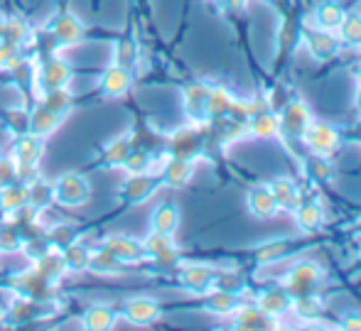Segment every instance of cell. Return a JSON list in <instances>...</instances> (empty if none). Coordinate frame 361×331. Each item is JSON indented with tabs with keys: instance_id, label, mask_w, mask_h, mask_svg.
Here are the masks:
<instances>
[{
	"instance_id": "obj_21",
	"label": "cell",
	"mask_w": 361,
	"mask_h": 331,
	"mask_svg": "<svg viewBox=\"0 0 361 331\" xmlns=\"http://www.w3.org/2000/svg\"><path fill=\"white\" fill-rule=\"evenodd\" d=\"M290 307H293V299H290L288 289H268V292H263L261 299H258V309H263V312L271 314V317L286 314Z\"/></svg>"
},
{
	"instance_id": "obj_28",
	"label": "cell",
	"mask_w": 361,
	"mask_h": 331,
	"mask_svg": "<svg viewBox=\"0 0 361 331\" xmlns=\"http://www.w3.org/2000/svg\"><path fill=\"white\" fill-rule=\"evenodd\" d=\"M207 309L216 314H233L241 309V299L236 297V292H226V289H216L209 299H207Z\"/></svg>"
},
{
	"instance_id": "obj_7",
	"label": "cell",
	"mask_w": 361,
	"mask_h": 331,
	"mask_svg": "<svg viewBox=\"0 0 361 331\" xmlns=\"http://www.w3.org/2000/svg\"><path fill=\"white\" fill-rule=\"evenodd\" d=\"M44 155V137L39 135H25L18 140V145H15V162H18V170H23V167H35L39 160H42Z\"/></svg>"
},
{
	"instance_id": "obj_5",
	"label": "cell",
	"mask_w": 361,
	"mask_h": 331,
	"mask_svg": "<svg viewBox=\"0 0 361 331\" xmlns=\"http://www.w3.org/2000/svg\"><path fill=\"white\" fill-rule=\"evenodd\" d=\"M104 251H109L114 258H118L121 263H138L147 256L145 243L135 241L128 236H109L104 241Z\"/></svg>"
},
{
	"instance_id": "obj_6",
	"label": "cell",
	"mask_w": 361,
	"mask_h": 331,
	"mask_svg": "<svg viewBox=\"0 0 361 331\" xmlns=\"http://www.w3.org/2000/svg\"><path fill=\"white\" fill-rule=\"evenodd\" d=\"M162 185V180L157 175H150V172H135L126 180L123 185V196L133 204L145 201L147 196L155 194V189Z\"/></svg>"
},
{
	"instance_id": "obj_13",
	"label": "cell",
	"mask_w": 361,
	"mask_h": 331,
	"mask_svg": "<svg viewBox=\"0 0 361 331\" xmlns=\"http://www.w3.org/2000/svg\"><path fill=\"white\" fill-rule=\"evenodd\" d=\"M101 91H104L106 96H121L128 91L130 86V71L126 69V66L121 64H114L109 66V69L104 71V76H101Z\"/></svg>"
},
{
	"instance_id": "obj_19",
	"label": "cell",
	"mask_w": 361,
	"mask_h": 331,
	"mask_svg": "<svg viewBox=\"0 0 361 331\" xmlns=\"http://www.w3.org/2000/svg\"><path fill=\"white\" fill-rule=\"evenodd\" d=\"M295 208H298V211H295V221H298L300 231H314V228L322 226L324 211L319 201H302Z\"/></svg>"
},
{
	"instance_id": "obj_12",
	"label": "cell",
	"mask_w": 361,
	"mask_h": 331,
	"mask_svg": "<svg viewBox=\"0 0 361 331\" xmlns=\"http://www.w3.org/2000/svg\"><path fill=\"white\" fill-rule=\"evenodd\" d=\"M248 211L258 218H268L278 211V201L273 196L271 187H253L248 192Z\"/></svg>"
},
{
	"instance_id": "obj_35",
	"label": "cell",
	"mask_w": 361,
	"mask_h": 331,
	"mask_svg": "<svg viewBox=\"0 0 361 331\" xmlns=\"http://www.w3.org/2000/svg\"><path fill=\"white\" fill-rule=\"evenodd\" d=\"M23 246V238H20L18 231L13 228H0V251L3 253H13Z\"/></svg>"
},
{
	"instance_id": "obj_22",
	"label": "cell",
	"mask_w": 361,
	"mask_h": 331,
	"mask_svg": "<svg viewBox=\"0 0 361 331\" xmlns=\"http://www.w3.org/2000/svg\"><path fill=\"white\" fill-rule=\"evenodd\" d=\"M114 322H116V312L109 304H94L81 317V327L84 329H111Z\"/></svg>"
},
{
	"instance_id": "obj_37",
	"label": "cell",
	"mask_w": 361,
	"mask_h": 331,
	"mask_svg": "<svg viewBox=\"0 0 361 331\" xmlns=\"http://www.w3.org/2000/svg\"><path fill=\"white\" fill-rule=\"evenodd\" d=\"M18 175V167H15L13 160H0V187L10 185Z\"/></svg>"
},
{
	"instance_id": "obj_36",
	"label": "cell",
	"mask_w": 361,
	"mask_h": 331,
	"mask_svg": "<svg viewBox=\"0 0 361 331\" xmlns=\"http://www.w3.org/2000/svg\"><path fill=\"white\" fill-rule=\"evenodd\" d=\"M135 62V44L130 39H121L118 42V54H116V64L126 66L128 69L130 64Z\"/></svg>"
},
{
	"instance_id": "obj_16",
	"label": "cell",
	"mask_w": 361,
	"mask_h": 331,
	"mask_svg": "<svg viewBox=\"0 0 361 331\" xmlns=\"http://www.w3.org/2000/svg\"><path fill=\"white\" fill-rule=\"evenodd\" d=\"M147 256H152L157 263L170 265L177 261V248L172 243V236H162V233H150V238L145 241Z\"/></svg>"
},
{
	"instance_id": "obj_15",
	"label": "cell",
	"mask_w": 361,
	"mask_h": 331,
	"mask_svg": "<svg viewBox=\"0 0 361 331\" xmlns=\"http://www.w3.org/2000/svg\"><path fill=\"white\" fill-rule=\"evenodd\" d=\"M52 35L57 37L59 44H74L84 35V25H81V20L76 15H59L52 25Z\"/></svg>"
},
{
	"instance_id": "obj_14",
	"label": "cell",
	"mask_w": 361,
	"mask_h": 331,
	"mask_svg": "<svg viewBox=\"0 0 361 331\" xmlns=\"http://www.w3.org/2000/svg\"><path fill=\"white\" fill-rule=\"evenodd\" d=\"M69 79H72V69H69L62 59H49V62L42 66V71H39V81H42L44 91L64 89Z\"/></svg>"
},
{
	"instance_id": "obj_34",
	"label": "cell",
	"mask_w": 361,
	"mask_h": 331,
	"mask_svg": "<svg viewBox=\"0 0 361 331\" xmlns=\"http://www.w3.org/2000/svg\"><path fill=\"white\" fill-rule=\"evenodd\" d=\"M52 199H54V187L49 185H35L30 189V204L32 206H47Z\"/></svg>"
},
{
	"instance_id": "obj_20",
	"label": "cell",
	"mask_w": 361,
	"mask_h": 331,
	"mask_svg": "<svg viewBox=\"0 0 361 331\" xmlns=\"http://www.w3.org/2000/svg\"><path fill=\"white\" fill-rule=\"evenodd\" d=\"M344 20V10L339 3H334V0H324V3L317 5V10H314V23H317L319 30H327V32H332V30H337L339 25H342Z\"/></svg>"
},
{
	"instance_id": "obj_9",
	"label": "cell",
	"mask_w": 361,
	"mask_h": 331,
	"mask_svg": "<svg viewBox=\"0 0 361 331\" xmlns=\"http://www.w3.org/2000/svg\"><path fill=\"white\" fill-rule=\"evenodd\" d=\"M182 285L192 292H209L214 287V280H216V273L204 265H187L182 270Z\"/></svg>"
},
{
	"instance_id": "obj_10",
	"label": "cell",
	"mask_w": 361,
	"mask_h": 331,
	"mask_svg": "<svg viewBox=\"0 0 361 331\" xmlns=\"http://www.w3.org/2000/svg\"><path fill=\"white\" fill-rule=\"evenodd\" d=\"M305 42H307L310 54L317 59L334 57L339 49V42L327 32V30H310V32H305Z\"/></svg>"
},
{
	"instance_id": "obj_27",
	"label": "cell",
	"mask_w": 361,
	"mask_h": 331,
	"mask_svg": "<svg viewBox=\"0 0 361 331\" xmlns=\"http://www.w3.org/2000/svg\"><path fill=\"white\" fill-rule=\"evenodd\" d=\"M271 192L278 201V208H295L300 204L298 189H295V185L290 180H286V177H278L271 185Z\"/></svg>"
},
{
	"instance_id": "obj_11",
	"label": "cell",
	"mask_w": 361,
	"mask_h": 331,
	"mask_svg": "<svg viewBox=\"0 0 361 331\" xmlns=\"http://www.w3.org/2000/svg\"><path fill=\"white\" fill-rule=\"evenodd\" d=\"M180 226V208L175 204H160V206L152 211L150 228L152 233H162V236H172Z\"/></svg>"
},
{
	"instance_id": "obj_17",
	"label": "cell",
	"mask_w": 361,
	"mask_h": 331,
	"mask_svg": "<svg viewBox=\"0 0 361 331\" xmlns=\"http://www.w3.org/2000/svg\"><path fill=\"white\" fill-rule=\"evenodd\" d=\"M192 172H195V165L192 160H185V157H172L170 162L162 170V182L170 187H185L190 182Z\"/></svg>"
},
{
	"instance_id": "obj_25",
	"label": "cell",
	"mask_w": 361,
	"mask_h": 331,
	"mask_svg": "<svg viewBox=\"0 0 361 331\" xmlns=\"http://www.w3.org/2000/svg\"><path fill=\"white\" fill-rule=\"evenodd\" d=\"M236 324L241 329H268V327H278L276 317L266 314L263 309H238V312H236Z\"/></svg>"
},
{
	"instance_id": "obj_26",
	"label": "cell",
	"mask_w": 361,
	"mask_h": 331,
	"mask_svg": "<svg viewBox=\"0 0 361 331\" xmlns=\"http://www.w3.org/2000/svg\"><path fill=\"white\" fill-rule=\"evenodd\" d=\"M202 147V137L197 130H182L175 135V140H172V152H175V157H185V160H190L195 152H200Z\"/></svg>"
},
{
	"instance_id": "obj_30",
	"label": "cell",
	"mask_w": 361,
	"mask_h": 331,
	"mask_svg": "<svg viewBox=\"0 0 361 331\" xmlns=\"http://www.w3.org/2000/svg\"><path fill=\"white\" fill-rule=\"evenodd\" d=\"M62 261H64V268H69V270H86L91 263V251L84 246H67Z\"/></svg>"
},
{
	"instance_id": "obj_8",
	"label": "cell",
	"mask_w": 361,
	"mask_h": 331,
	"mask_svg": "<svg viewBox=\"0 0 361 331\" xmlns=\"http://www.w3.org/2000/svg\"><path fill=\"white\" fill-rule=\"evenodd\" d=\"M123 314H126V319L133 324H152L160 317V304L150 297H135L126 302Z\"/></svg>"
},
{
	"instance_id": "obj_38",
	"label": "cell",
	"mask_w": 361,
	"mask_h": 331,
	"mask_svg": "<svg viewBox=\"0 0 361 331\" xmlns=\"http://www.w3.org/2000/svg\"><path fill=\"white\" fill-rule=\"evenodd\" d=\"M344 329H361V314H347L342 319Z\"/></svg>"
},
{
	"instance_id": "obj_31",
	"label": "cell",
	"mask_w": 361,
	"mask_h": 331,
	"mask_svg": "<svg viewBox=\"0 0 361 331\" xmlns=\"http://www.w3.org/2000/svg\"><path fill=\"white\" fill-rule=\"evenodd\" d=\"M91 270L96 273H104V275H111V273H118L123 268V263L118 258H114L109 251H99V253H91V263H89Z\"/></svg>"
},
{
	"instance_id": "obj_24",
	"label": "cell",
	"mask_w": 361,
	"mask_h": 331,
	"mask_svg": "<svg viewBox=\"0 0 361 331\" xmlns=\"http://www.w3.org/2000/svg\"><path fill=\"white\" fill-rule=\"evenodd\" d=\"M25 204H30L27 187H15L13 182L0 187V208H5V211H20Z\"/></svg>"
},
{
	"instance_id": "obj_3",
	"label": "cell",
	"mask_w": 361,
	"mask_h": 331,
	"mask_svg": "<svg viewBox=\"0 0 361 331\" xmlns=\"http://www.w3.org/2000/svg\"><path fill=\"white\" fill-rule=\"evenodd\" d=\"M302 140H305V145L314 152V155L327 157L329 152L339 145V132L327 123H319V120L317 123H312V120H310V125L302 132Z\"/></svg>"
},
{
	"instance_id": "obj_2",
	"label": "cell",
	"mask_w": 361,
	"mask_h": 331,
	"mask_svg": "<svg viewBox=\"0 0 361 331\" xmlns=\"http://www.w3.org/2000/svg\"><path fill=\"white\" fill-rule=\"evenodd\" d=\"M322 277H324V273L317 263L302 261L290 270V275L286 277V289L290 294H295V297H300V294H312L314 287L322 282Z\"/></svg>"
},
{
	"instance_id": "obj_33",
	"label": "cell",
	"mask_w": 361,
	"mask_h": 331,
	"mask_svg": "<svg viewBox=\"0 0 361 331\" xmlns=\"http://www.w3.org/2000/svg\"><path fill=\"white\" fill-rule=\"evenodd\" d=\"M288 253V241H273L266 243V246L258 248V261L261 263H273L278 258H283Z\"/></svg>"
},
{
	"instance_id": "obj_32",
	"label": "cell",
	"mask_w": 361,
	"mask_h": 331,
	"mask_svg": "<svg viewBox=\"0 0 361 331\" xmlns=\"http://www.w3.org/2000/svg\"><path fill=\"white\" fill-rule=\"evenodd\" d=\"M339 30H342V37L347 39V42L361 44V15H357V13L344 15L342 25H339Z\"/></svg>"
},
{
	"instance_id": "obj_1",
	"label": "cell",
	"mask_w": 361,
	"mask_h": 331,
	"mask_svg": "<svg viewBox=\"0 0 361 331\" xmlns=\"http://www.w3.org/2000/svg\"><path fill=\"white\" fill-rule=\"evenodd\" d=\"M91 196V187L89 180L84 175H76V172H69V175H62L54 185V199L64 206H81L86 204Z\"/></svg>"
},
{
	"instance_id": "obj_39",
	"label": "cell",
	"mask_w": 361,
	"mask_h": 331,
	"mask_svg": "<svg viewBox=\"0 0 361 331\" xmlns=\"http://www.w3.org/2000/svg\"><path fill=\"white\" fill-rule=\"evenodd\" d=\"M357 104H359V108H361V89H359V96H357Z\"/></svg>"
},
{
	"instance_id": "obj_29",
	"label": "cell",
	"mask_w": 361,
	"mask_h": 331,
	"mask_svg": "<svg viewBox=\"0 0 361 331\" xmlns=\"http://www.w3.org/2000/svg\"><path fill=\"white\" fill-rule=\"evenodd\" d=\"M128 152H130V137H116V140L104 150V162L111 167H118L126 162Z\"/></svg>"
},
{
	"instance_id": "obj_23",
	"label": "cell",
	"mask_w": 361,
	"mask_h": 331,
	"mask_svg": "<svg viewBox=\"0 0 361 331\" xmlns=\"http://www.w3.org/2000/svg\"><path fill=\"white\" fill-rule=\"evenodd\" d=\"M248 130L261 137H273L281 132V118L276 113H271V111H256L251 123H248Z\"/></svg>"
},
{
	"instance_id": "obj_4",
	"label": "cell",
	"mask_w": 361,
	"mask_h": 331,
	"mask_svg": "<svg viewBox=\"0 0 361 331\" xmlns=\"http://www.w3.org/2000/svg\"><path fill=\"white\" fill-rule=\"evenodd\" d=\"M310 120H312V115H310V108L305 106V101L293 99L288 101L286 113L281 115V132H286L290 137H302Z\"/></svg>"
},
{
	"instance_id": "obj_18",
	"label": "cell",
	"mask_w": 361,
	"mask_h": 331,
	"mask_svg": "<svg viewBox=\"0 0 361 331\" xmlns=\"http://www.w3.org/2000/svg\"><path fill=\"white\" fill-rule=\"evenodd\" d=\"M62 118L64 115L54 113L52 108H47V106L42 104L32 115H30V132H32V135H39V137L49 135L52 130H57V125L62 123Z\"/></svg>"
}]
</instances>
